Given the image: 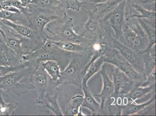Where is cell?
Returning <instances> with one entry per match:
<instances>
[{"label":"cell","mask_w":156,"mask_h":116,"mask_svg":"<svg viewBox=\"0 0 156 116\" xmlns=\"http://www.w3.org/2000/svg\"><path fill=\"white\" fill-rule=\"evenodd\" d=\"M72 53L60 49L52 41L47 40L34 51L22 56L24 61L30 62L38 67L44 62L54 61L60 66L62 71L69 63Z\"/></svg>","instance_id":"6da1fadb"},{"label":"cell","mask_w":156,"mask_h":116,"mask_svg":"<svg viewBox=\"0 0 156 116\" xmlns=\"http://www.w3.org/2000/svg\"><path fill=\"white\" fill-rule=\"evenodd\" d=\"M39 67L29 65L18 71L0 77V90H5L7 92L21 97L28 93L30 90H34L28 77Z\"/></svg>","instance_id":"7a4b0ae2"},{"label":"cell","mask_w":156,"mask_h":116,"mask_svg":"<svg viewBox=\"0 0 156 116\" xmlns=\"http://www.w3.org/2000/svg\"><path fill=\"white\" fill-rule=\"evenodd\" d=\"M21 12L27 19L29 28L34 31L40 38L45 40L50 37L45 31L47 25L62 15L54 10L39 8L34 4L24 7Z\"/></svg>","instance_id":"3957f363"},{"label":"cell","mask_w":156,"mask_h":116,"mask_svg":"<svg viewBox=\"0 0 156 116\" xmlns=\"http://www.w3.org/2000/svg\"><path fill=\"white\" fill-rule=\"evenodd\" d=\"M73 18L66 11L63 15L48 23L46 27L51 36L48 40L52 42H71L84 43L87 40L75 32L73 29Z\"/></svg>","instance_id":"277c9868"},{"label":"cell","mask_w":156,"mask_h":116,"mask_svg":"<svg viewBox=\"0 0 156 116\" xmlns=\"http://www.w3.org/2000/svg\"><path fill=\"white\" fill-rule=\"evenodd\" d=\"M89 56L81 54L72 53L69 63L66 67L61 71L58 81L59 86L72 84L81 88V84L83 77L82 70L89 60Z\"/></svg>","instance_id":"5b68a950"},{"label":"cell","mask_w":156,"mask_h":116,"mask_svg":"<svg viewBox=\"0 0 156 116\" xmlns=\"http://www.w3.org/2000/svg\"><path fill=\"white\" fill-rule=\"evenodd\" d=\"M4 32L3 38L5 44L21 56L34 51L46 42L42 39L34 40L28 39L18 34L11 28Z\"/></svg>","instance_id":"8992f818"},{"label":"cell","mask_w":156,"mask_h":116,"mask_svg":"<svg viewBox=\"0 0 156 116\" xmlns=\"http://www.w3.org/2000/svg\"><path fill=\"white\" fill-rule=\"evenodd\" d=\"M28 79L38 93V97L35 103L39 106L42 105L44 101L47 93L57 81H54L41 66L34 73L28 77Z\"/></svg>","instance_id":"52a82bcc"},{"label":"cell","mask_w":156,"mask_h":116,"mask_svg":"<svg viewBox=\"0 0 156 116\" xmlns=\"http://www.w3.org/2000/svg\"><path fill=\"white\" fill-rule=\"evenodd\" d=\"M127 0H123L111 12L101 20L102 23L110 26L114 32V38L118 39L125 24V11Z\"/></svg>","instance_id":"ba28073f"},{"label":"cell","mask_w":156,"mask_h":116,"mask_svg":"<svg viewBox=\"0 0 156 116\" xmlns=\"http://www.w3.org/2000/svg\"><path fill=\"white\" fill-rule=\"evenodd\" d=\"M112 45L119 55L131 65L137 71L144 74V61L140 53L126 46L114 37L113 38Z\"/></svg>","instance_id":"9c48e42d"},{"label":"cell","mask_w":156,"mask_h":116,"mask_svg":"<svg viewBox=\"0 0 156 116\" xmlns=\"http://www.w3.org/2000/svg\"><path fill=\"white\" fill-rule=\"evenodd\" d=\"M117 51L115 49L114 53L112 56H105V62L114 65L136 84H140L144 81L147 77L146 75L137 71L131 65L124 59V60H120L117 56Z\"/></svg>","instance_id":"30bf717a"},{"label":"cell","mask_w":156,"mask_h":116,"mask_svg":"<svg viewBox=\"0 0 156 116\" xmlns=\"http://www.w3.org/2000/svg\"><path fill=\"white\" fill-rule=\"evenodd\" d=\"M63 96V90L58 87L51 89L47 93L43 104L39 106L40 111L44 113H48L50 111L55 115H64L58 102L59 99L62 98Z\"/></svg>","instance_id":"8fae6325"},{"label":"cell","mask_w":156,"mask_h":116,"mask_svg":"<svg viewBox=\"0 0 156 116\" xmlns=\"http://www.w3.org/2000/svg\"><path fill=\"white\" fill-rule=\"evenodd\" d=\"M104 32L103 25L100 20L90 13H88L87 22L83 23V30L80 36L88 41H93L100 39Z\"/></svg>","instance_id":"7c38bea8"},{"label":"cell","mask_w":156,"mask_h":116,"mask_svg":"<svg viewBox=\"0 0 156 116\" xmlns=\"http://www.w3.org/2000/svg\"><path fill=\"white\" fill-rule=\"evenodd\" d=\"M114 86V96H119L127 94L131 90L134 83L127 77L124 73L115 67L113 74Z\"/></svg>","instance_id":"4fadbf2b"},{"label":"cell","mask_w":156,"mask_h":116,"mask_svg":"<svg viewBox=\"0 0 156 116\" xmlns=\"http://www.w3.org/2000/svg\"><path fill=\"white\" fill-rule=\"evenodd\" d=\"M22 56L9 49L4 42L0 48V65L8 67H17L25 63Z\"/></svg>","instance_id":"5bb4252c"},{"label":"cell","mask_w":156,"mask_h":116,"mask_svg":"<svg viewBox=\"0 0 156 116\" xmlns=\"http://www.w3.org/2000/svg\"><path fill=\"white\" fill-rule=\"evenodd\" d=\"M123 0H108L106 2L97 5H88L86 11L98 19L101 20L117 7Z\"/></svg>","instance_id":"9a60e30c"},{"label":"cell","mask_w":156,"mask_h":116,"mask_svg":"<svg viewBox=\"0 0 156 116\" xmlns=\"http://www.w3.org/2000/svg\"><path fill=\"white\" fill-rule=\"evenodd\" d=\"M100 71L103 79V89L100 94L94 95L93 96L99 97L101 100V105L103 111L106 100L112 96L114 92V86L113 81L111 80L104 65L102 66Z\"/></svg>","instance_id":"2e32d148"},{"label":"cell","mask_w":156,"mask_h":116,"mask_svg":"<svg viewBox=\"0 0 156 116\" xmlns=\"http://www.w3.org/2000/svg\"><path fill=\"white\" fill-rule=\"evenodd\" d=\"M137 19L145 32L149 40L148 47L142 53L149 52L156 43L155 21L141 18Z\"/></svg>","instance_id":"e0dca14e"},{"label":"cell","mask_w":156,"mask_h":116,"mask_svg":"<svg viewBox=\"0 0 156 116\" xmlns=\"http://www.w3.org/2000/svg\"><path fill=\"white\" fill-rule=\"evenodd\" d=\"M84 93V98L82 107H86L91 111L92 115H101L103 111L101 103H98L90 93L88 87L81 88Z\"/></svg>","instance_id":"ac0fdd59"},{"label":"cell","mask_w":156,"mask_h":116,"mask_svg":"<svg viewBox=\"0 0 156 116\" xmlns=\"http://www.w3.org/2000/svg\"><path fill=\"white\" fill-rule=\"evenodd\" d=\"M155 90V84L147 86H141L136 84L127 94L124 95V99L127 102H134L136 100L145 97L149 93Z\"/></svg>","instance_id":"d6986e66"},{"label":"cell","mask_w":156,"mask_h":116,"mask_svg":"<svg viewBox=\"0 0 156 116\" xmlns=\"http://www.w3.org/2000/svg\"><path fill=\"white\" fill-rule=\"evenodd\" d=\"M2 19L5 25L11 28L16 33L21 35V36L28 39H33V40H39L40 39L44 40L40 38L37 35L36 32L28 27L14 23L7 20Z\"/></svg>","instance_id":"ffe728a7"},{"label":"cell","mask_w":156,"mask_h":116,"mask_svg":"<svg viewBox=\"0 0 156 116\" xmlns=\"http://www.w3.org/2000/svg\"><path fill=\"white\" fill-rule=\"evenodd\" d=\"M58 47L67 51L81 54L84 56H89V47H87L83 44H77L71 42H52Z\"/></svg>","instance_id":"44dd1931"},{"label":"cell","mask_w":156,"mask_h":116,"mask_svg":"<svg viewBox=\"0 0 156 116\" xmlns=\"http://www.w3.org/2000/svg\"><path fill=\"white\" fill-rule=\"evenodd\" d=\"M105 63V56H100L89 66L82 78L81 89L87 87V82L89 79L100 71L104 63Z\"/></svg>","instance_id":"7402d4cb"},{"label":"cell","mask_w":156,"mask_h":116,"mask_svg":"<svg viewBox=\"0 0 156 116\" xmlns=\"http://www.w3.org/2000/svg\"><path fill=\"white\" fill-rule=\"evenodd\" d=\"M155 95L145 103L138 104L134 102H128L124 105H121L122 115H136L143 109L155 101Z\"/></svg>","instance_id":"603a6c76"},{"label":"cell","mask_w":156,"mask_h":116,"mask_svg":"<svg viewBox=\"0 0 156 116\" xmlns=\"http://www.w3.org/2000/svg\"><path fill=\"white\" fill-rule=\"evenodd\" d=\"M83 98V97L80 95H76L72 97L65 107L64 115H83L81 107Z\"/></svg>","instance_id":"cb8c5ba5"},{"label":"cell","mask_w":156,"mask_h":116,"mask_svg":"<svg viewBox=\"0 0 156 116\" xmlns=\"http://www.w3.org/2000/svg\"><path fill=\"white\" fill-rule=\"evenodd\" d=\"M33 4L39 8L54 10L63 15L66 11L65 1L59 0H34Z\"/></svg>","instance_id":"d4e9b609"},{"label":"cell","mask_w":156,"mask_h":116,"mask_svg":"<svg viewBox=\"0 0 156 116\" xmlns=\"http://www.w3.org/2000/svg\"><path fill=\"white\" fill-rule=\"evenodd\" d=\"M0 18L7 20L14 23L29 27L27 19L22 12L16 13L2 9L0 11Z\"/></svg>","instance_id":"484cf974"},{"label":"cell","mask_w":156,"mask_h":116,"mask_svg":"<svg viewBox=\"0 0 156 116\" xmlns=\"http://www.w3.org/2000/svg\"><path fill=\"white\" fill-rule=\"evenodd\" d=\"M40 66L46 70L54 81H57L59 80L61 76V68L56 62L46 61L41 63Z\"/></svg>","instance_id":"4316f807"},{"label":"cell","mask_w":156,"mask_h":116,"mask_svg":"<svg viewBox=\"0 0 156 116\" xmlns=\"http://www.w3.org/2000/svg\"><path fill=\"white\" fill-rule=\"evenodd\" d=\"M152 48V49H153ZM152 49L149 52L141 53L144 66V74L147 76L156 67L155 51L154 49L152 52Z\"/></svg>","instance_id":"83f0119b"},{"label":"cell","mask_w":156,"mask_h":116,"mask_svg":"<svg viewBox=\"0 0 156 116\" xmlns=\"http://www.w3.org/2000/svg\"><path fill=\"white\" fill-rule=\"evenodd\" d=\"M127 2L137 11L138 15L136 19H145L155 21V12L148 10L143 8L132 0L127 1Z\"/></svg>","instance_id":"f1b7e54d"},{"label":"cell","mask_w":156,"mask_h":116,"mask_svg":"<svg viewBox=\"0 0 156 116\" xmlns=\"http://www.w3.org/2000/svg\"><path fill=\"white\" fill-rule=\"evenodd\" d=\"M136 35L131 29L125 24L122 32L118 40L123 44L133 49V43Z\"/></svg>","instance_id":"f546056e"},{"label":"cell","mask_w":156,"mask_h":116,"mask_svg":"<svg viewBox=\"0 0 156 116\" xmlns=\"http://www.w3.org/2000/svg\"><path fill=\"white\" fill-rule=\"evenodd\" d=\"M1 90H0V115H13L18 103L12 101L9 103H5L4 102L1 95Z\"/></svg>","instance_id":"4dcf8cb0"},{"label":"cell","mask_w":156,"mask_h":116,"mask_svg":"<svg viewBox=\"0 0 156 116\" xmlns=\"http://www.w3.org/2000/svg\"><path fill=\"white\" fill-rule=\"evenodd\" d=\"M125 24L127 26L135 33L136 36L141 37H147L144 29L137 19L133 18L130 19L128 22H125Z\"/></svg>","instance_id":"1f68e13d"},{"label":"cell","mask_w":156,"mask_h":116,"mask_svg":"<svg viewBox=\"0 0 156 116\" xmlns=\"http://www.w3.org/2000/svg\"><path fill=\"white\" fill-rule=\"evenodd\" d=\"M27 66L26 62L22 66H17V67H8L0 65V77L6 75L9 73H13L20 69Z\"/></svg>","instance_id":"d6a6232c"},{"label":"cell","mask_w":156,"mask_h":116,"mask_svg":"<svg viewBox=\"0 0 156 116\" xmlns=\"http://www.w3.org/2000/svg\"><path fill=\"white\" fill-rule=\"evenodd\" d=\"M65 6L66 10L79 11L81 10V3L79 0H66Z\"/></svg>","instance_id":"836d02e7"},{"label":"cell","mask_w":156,"mask_h":116,"mask_svg":"<svg viewBox=\"0 0 156 116\" xmlns=\"http://www.w3.org/2000/svg\"><path fill=\"white\" fill-rule=\"evenodd\" d=\"M142 7L149 11L155 12V0H139Z\"/></svg>","instance_id":"e575fe53"},{"label":"cell","mask_w":156,"mask_h":116,"mask_svg":"<svg viewBox=\"0 0 156 116\" xmlns=\"http://www.w3.org/2000/svg\"><path fill=\"white\" fill-rule=\"evenodd\" d=\"M109 115H122L121 105L119 104H112L108 107Z\"/></svg>","instance_id":"d590c367"},{"label":"cell","mask_w":156,"mask_h":116,"mask_svg":"<svg viewBox=\"0 0 156 116\" xmlns=\"http://www.w3.org/2000/svg\"><path fill=\"white\" fill-rule=\"evenodd\" d=\"M3 9L10 11V12H16V13H21V12L20 11L19 9L13 6H8L4 7L3 8Z\"/></svg>","instance_id":"8d00e7d4"},{"label":"cell","mask_w":156,"mask_h":116,"mask_svg":"<svg viewBox=\"0 0 156 116\" xmlns=\"http://www.w3.org/2000/svg\"><path fill=\"white\" fill-rule=\"evenodd\" d=\"M0 33L2 35L3 37L4 38V37H5V32H4V31L2 29V28H0Z\"/></svg>","instance_id":"74e56055"},{"label":"cell","mask_w":156,"mask_h":116,"mask_svg":"<svg viewBox=\"0 0 156 116\" xmlns=\"http://www.w3.org/2000/svg\"><path fill=\"white\" fill-rule=\"evenodd\" d=\"M4 42H5L3 41L2 39H1V38H0V48H1V45H2V44Z\"/></svg>","instance_id":"f35d334b"},{"label":"cell","mask_w":156,"mask_h":116,"mask_svg":"<svg viewBox=\"0 0 156 116\" xmlns=\"http://www.w3.org/2000/svg\"><path fill=\"white\" fill-rule=\"evenodd\" d=\"M3 9V7L2 2L0 1V11L2 10Z\"/></svg>","instance_id":"ab89813d"}]
</instances>
